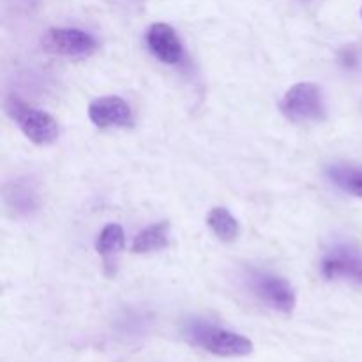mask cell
Wrapping results in <instances>:
<instances>
[{
    "label": "cell",
    "instance_id": "6da1fadb",
    "mask_svg": "<svg viewBox=\"0 0 362 362\" xmlns=\"http://www.w3.org/2000/svg\"><path fill=\"white\" fill-rule=\"evenodd\" d=\"M187 338L194 346L218 357H246L253 352V343L246 336L205 320L191 322Z\"/></svg>",
    "mask_w": 362,
    "mask_h": 362
},
{
    "label": "cell",
    "instance_id": "7a4b0ae2",
    "mask_svg": "<svg viewBox=\"0 0 362 362\" xmlns=\"http://www.w3.org/2000/svg\"><path fill=\"white\" fill-rule=\"evenodd\" d=\"M6 113L20 127L21 133L35 145H52L59 140V122L49 113L27 105L16 95H9L4 103Z\"/></svg>",
    "mask_w": 362,
    "mask_h": 362
},
{
    "label": "cell",
    "instance_id": "3957f363",
    "mask_svg": "<svg viewBox=\"0 0 362 362\" xmlns=\"http://www.w3.org/2000/svg\"><path fill=\"white\" fill-rule=\"evenodd\" d=\"M281 112L292 122H315L325 117V105L320 88L315 83H297L281 101Z\"/></svg>",
    "mask_w": 362,
    "mask_h": 362
},
{
    "label": "cell",
    "instance_id": "277c9868",
    "mask_svg": "<svg viewBox=\"0 0 362 362\" xmlns=\"http://www.w3.org/2000/svg\"><path fill=\"white\" fill-rule=\"evenodd\" d=\"M250 288L265 306L272 308L278 313H292L296 308L297 297L296 290L292 288L288 281L281 276H276L272 272L253 271L247 276Z\"/></svg>",
    "mask_w": 362,
    "mask_h": 362
},
{
    "label": "cell",
    "instance_id": "5b68a950",
    "mask_svg": "<svg viewBox=\"0 0 362 362\" xmlns=\"http://www.w3.org/2000/svg\"><path fill=\"white\" fill-rule=\"evenodd\" d=\"M41 46L49 55L87 59L98 49V41L80 28H52L42 35Z\"/></svg>",
    "mask_w": 362,
    "mask_h": 362
},
{
    "label": "cell",
    "instance_id": "8992f818",
    "mask_svg": "<svg viewBox=\"0 0 362 362\" xmlns=\"http://www.w3.org/2000/svg\"><path fill=\"white\" fill-rule=\"evenodd\" d=\"M322 276L329 281H349L362 285V251L350 244H338L325 253L322 260Z\"/></svg>",
    "mask_w": 362,
    "mask_h": 362
},
{
    "label": "cell",
    "instance_id": "52a82bcc",
    "mask_svg": "<svg viewBox=\"0 0 362 362\" xmlns=\"http://www.w3.org/2000/svg\"><path fill=\"white\" fill-rule=\"evenodd\" d=\"M88 119L101 129L106 127H129L134 117L131 106L119 95H105L88 105Z\"/></svg>",
    "mask_w": 362,
    "mask_h": 362
},
{
    "label": "cell",
    "instance_id": "ba28073f",
    "mask_svg": "<svg viewBox=\"0 0 362 362\" xmlns=\"http://www.w3.org/2000/svg\"><path fill=\"white\" fill-rule=\"evenodd\" d=\"M147 46L154 57H158L161 62L173 66V64H179L182 60L184 48L182 42H180L179 35H177L175 28L170 27L168 23H152L148 27L147 35Z\"/></svg>",
    "mask_w": 362,
    "mask_h": 362
},
{
    "label": "cell",
    "instance_id": "9c48e42d",
    "mask_svg": "<svg viewBox=\"0 0 362 362\" xmlns=\"http://www.w3.org/2000/svg\"><path fill=\"white\" fill-rule=\"evenodd\" d=\"M124 230L122 226L117 223H110L99 233L98 240H95V250L101 255L103 264H105L106 276H115L117 271V260L124 247Z\"/></svg>",
    "mask_w": 362,
    "mask_h": 362
},
{
    "label": "cell",
    "instance_id": "30bf717a",
    "mask_svg": "<svg viewBox=\"0 0 362 362\" xmlns=\"http://www.w3.org/2000/svg\"><path fill=\"white\" fill-rule=\"evenodd\" d=\"M170 225L166 221L156 223V225L147 226L145 230H141L133 240V246L131 251L136 255H145L152 253V251L165 250L170 243Z\"/></svg>",
    "mask_w": 362,
    "mask_h": 362
},
{
    "label": "cell",
    "instance_id": "8fae6325",
    "mask_svg": "<svg viewBox=\"0 0 362 362\" xmlns=\"http://www.w3.org/2000/svg\"><path fill=\"white\" fill-rule=\"evenodd\" d=\"M327 175L341 191L362 198V165H352V163L332 165L327 170Z\"/></svg>",
    "mask_w": 362,
    "mask_h": 362
},
{
    "label": "cell",
    "instance_id": "7c38bea8",
    "mask_svg": "<svg viewBox=\"0 0 362 362\" xmlns=\"http://www.w3.org/2000/svg\"><path fill=\"white\" fill-rule=\"evenodd\" d=\"M209 228L223 243H233L239 237V223L225 207H214L207 216Z\"/></svg>",
    "mask_w": 362,
    "mask_h": 362
},
{
    "label": "cell",
    "instance_id": "4fadbf2b",
    "mask_svg": "<svg viewBox=\"0 0 362 362\" xmlns=\"http://www.w3.org/2000/svg\"><path fill=\"white\" fill-rule=\"evenodd\" d=\"M7 200L13 202V207L21 212H28L35 207L34 193L25 186H13V193H7Z\"/></svg>",
    "mask_w": 362,
    "mask_h": 362
},
{
    "label": "cell",
    "instance_id": "5bb4252c",
    "mask_svg": "<svg viewBox=\"0 0 362 362\" xmlns=\"http://www.w3.org/2000/svg\"><path fill=\"white\" fill-rule=\"evenodd\" d=\"M341 62L345 64L346 67H354L357 64V55H356V53L352 55V52H343L341 53Z\"/></svg>",
    "mask_w": 362,
    "mask_h": 362
},
{
    "label": "cell",
    "instance_id": "9a60e30c",
    "mask_svg": "<svg viewBox=\"0 0 362 362\" xmlns=\"http://www.w3.org/2000/svg\"><path fill=\"white\" fill-rule=\"evenodd\" d=\"M303 2H310V0H303Z\"/></svg>",
    "mask_w": 362,
    "mask_h": 362
},
{
    "label": "cell",
    "instance_id": "2e32d148",
    "mask_svg": "<svg viewBox=\"0 0 362 362\" xmlns=\"http://www.w3.org/2000/svg\"><path fill=\"white\" fill-rule=\"evenodd\" d=\"M361 14H362V9H361Z\"/></svg>",
    "mask_w": 362,
    "mask_h": 362
}]
</instances>
